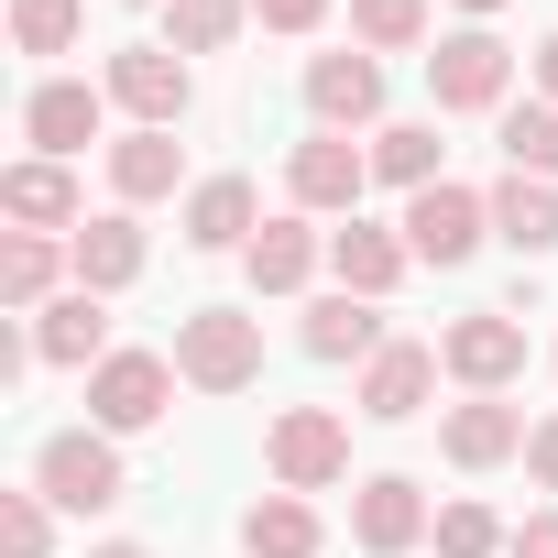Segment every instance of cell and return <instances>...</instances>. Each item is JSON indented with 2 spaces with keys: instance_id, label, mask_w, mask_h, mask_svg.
Wrapping results in <instances>:
<instances>
[{
  "instance_id": "1",
  "label": "cell",
  "mask_w": 558,
  "mask_h": 558,
  "mask_svg": "<svg viewBox=\"0 0 558 558\" xmlns=\"http://www.w3.org/2000/svg\"><path fill=\"white\" fill-rule=\"evenodd\" d=\"M514 66H525V56H514L493 23H460V34H438V56H427V99H438L449 121H482V110L504 121V110H514Z\"/></svg>"
},
{
  "instance_id": "2",
  "label": "cell",
  "mask_w": 558,
  "mask_h": 558,
  "mask_svg": "<svg viewBox=\"0 0 558 558\" xmlns=\"http://www.w3.org/2000/svg\"><path fill=\"white\" fill-rule=\"evenodd\" d=\"M175 384L186 395H252L263 384V318L252 307H186L175 318Z\"/></svg>"
},
{
  "instance_id": "3",
  "label": "cell",
  "mask_w": 558,
  "mask_h": 558,
  "mask_svg": "<svg viewBox=\"0 0 558 558\" xmlns=\"http://www.w3.org/2000/svg\"><path fill=\"white\" fill-rule=\"evenodd\" d=\"M34 493H45L56 514H110V504H132L121 438H110V427H56V438L34 449Z\"/></svg>"
},
{
  "instance_id": "4",
  "label": "cell",
  "mask_w": 558,
  "mask_h": 558,
  "mask_svg": "<svg viewBox=\"0 0 558 558\" xmlns=\"http://www.w3.org/2000/svg\"><path fill=\"white\" fill-rule=\"evenodd\" d=\"M263 471H274V493H329V482H351V416L340 405H286L263 427Z\"/></svg>"
},
{
  "instance_id": "5",
  "label": "cell",
  "mask_w": 558,
  "mask_h": 558,
  "mask_svg": "<svg viewBox=\"0 0 558 558\" xmlns=\"http://www.w3.org/2000/svg\"><path fill=\"white\" fill-rule=\"evenodd\" d=\"M99 88H110V110H132V132H175L197 110V66L175 45H110Z\"/></svg>"
},
{
  "instance_id": "6",
  "label": "cell",
  "mask_w": 558,
  "mask_h": 558,
  "mask_svg": "<svg viewBox=\"0 0 558 558\" xmlns=\"http://www.w3.org/2000/svg\"><path fill=\"white\" fill-rule=\"evenodd\" d=\"M165 405H175V351H110L88 373V427H110V438L165 427Z\"/></svg>"
},
{
  "instance_id": "7",
  "label": "cell",
  "mask_w": 558,
  "mask_h": 558,
  "mask_svg": "<svg viewBox=\"0 0 558 558\" xmlns=\"http://www.w3.org/2000/svg\"><path fill=\"white\" fill-rule=\"evenodd\" d=\"M362 186H373V143H351V132H307L286 154V197L307 219H362Z\"/></svg>"
},
{
  "instance_id": "8",
  "label": "cell",
  "mask_w": 558,
  "mask_h": 558,
  "mask_svg": "<svg viewBox=\"0 0 558 558\" xmlns=\"http://www.w3.org/2000/svg\"><path fill=\"white\" fill-rule=\"evenodd\" d=\"M395 230H405V252H416V263H438V274H449V263H471V252L493 241V197L438 175V186H416V197H405V219H395Z\"/></svg>"
},
{
  "instance_id": "9",
  "label": "cell",
  "mask_w": 558,
  "mask_h": 558,
  "mask_svg": "<svg viewBox=\"0 0 558 558\" xmlns=\"http://www.w3.org/2000/svg\"><path fill=\"white\" fill-rule=\"evenodd\" d=\"M438 362H449L460 395H504V384L525 373V318H514V307H471V318L438 329Z\"/></svg>"
},
{
  "instance_id": "10",
  "label": "cell",
  "mask_w": 558,
  "mask_h": 558,
  "mask_svg": "<svg viewBox=\"0 0 558 558\" xmlns=\"http://www.w3.org/2000/svg\"><path fill=\"white\" fill-rule=\"evenodd\" d=\"M307 132H384V56H307Z\"/></svg>"
},
{
  "instance_id": "11",
  "label": "cell",
  "mask_w": 558,
  "mask_h": 558,
  "mask_svg": "<svg viewBox=\"0 0 558 558\" xmlns=\"http://www.w3.org/2000/svg\"><path fill=\"white\" fill-rule=\"evenodd\" d=\"M438 340H384L373 362H362V384H351V405L373 416V427H405V416H427V395H438Z\"/></svg>"
},
{
  "instance_id": "12",
  "label": "cell",
  "mask_w": 558,
  "mask_h": 558,
  "mask_svg": "<svg viewBox=\"0 0 558 558\" xmlns=\"http://www.w3.org/2000/svg\"><path fill=\"white\" fill-rule=\"evenodd\" d=\"M525 405L514 395H460L449 416H438V460L449 471H504V460H525Z\"/></svg>"
},
{
  "instance_id": "13",
  "label": "cell",
  "mask_w": 558,
  "mask_h": 558,
  "mask_svg": "<svg viewBox=\"0 0 558 558\" xmlns=\"http://www.w3.org/2000/svg\"><path fill=\"white\" fill-rule=\"evenodd\" d=\"M427 493H416V471H373V482H351V547L362 558H405V547H427Z\"/></svg>"
},
{
  "instance_id": "14",
  "label": "cell",
  "mask_w": 558,
  "mask_h": 558,
  "mask_svg": "<svg viewBox=\"0 0 558 558\" xmlns=\"http://www.w3.org/2000/svg\"><path fill=\"white\" fill-rule=\"evenodd\" d=\"M0 219H12V230H34V241H77L88 230V197H77V175L56 165V154H23L12 175H0Z\"/></svg>"
},
{
  "instance_id": "15",
  "label": "cell",
  "mask_w": 558,
  "mask_h": 558,
  "mask_svg": "<svg viewBox=\"0 0 558 558\" xmlns=\"http://www.w3.org/2000/svg\"><path fill=\"white\" fill-rule=\"evenodd\" d=\"M99 121H110V88H88V77H45V88L23 99V143L56 154V165H77V154L99 143Z\"/></svg>"
},
{
  "instance_id": "16",
  "label": "cell",
  "mask_w": 558,
  "mask_h": 558,
  "mask_svg": "<svg viewBox=\"0 0 558 558\" xmlns=\"http://www.w3.org/2000/svg\"><path fill=\"white\" fill-rule=\"evenodd\" d=\"M175 230H186V252H252V230H263L252 175H197L186 208H175Z\"/></svg>"
},
{
  "instance_id": "17",
  "label": "cell",
  "mask_w": 558,
  "mask_h": 558,
  "mask_svg": "<svg viewBox=\"0 0 558 558\" xmlns=\"http://www.w3.org/2000/svg\"><path fill=\"white\" fill-rule=\"evenodd\" d=\"M34 362H45V373H99V362H110V296L66 286V296L34 318Z\"/></svg>"
},
{
  "instance_id": "18",
  "label": "cell",
  "mask_w": 558,
  "mask_h": 558,
  "mask_svg": "<svg viewBox=\"0 0 558 558\" xmlns=\"http://www.w3.org/2000/svg\"><path fill=\"white\" fill-rule=\"evenodd\" d=\"M329 274H340L351 296L384 307L405 274H416V252H405V230H384V219H340V230H329Z\"/></svg>"
},
{
  "instance_id": "19",
  "label": "cell",
  "mask_w": 558,
  "mask_h": 558,
  "mask_svg": "<svg viewBox=\"0 0 558 558\" xmlns=\"http://www.w3.org/2000/svg\"><path fill=\"white\" fill-rule=\"evenodd\" d=\"M329 263V241L307 230V208H286V219H263L252 230V252H241V274H252V296H296L307 274Z\"/></svg>"
},
{
  "instance_id": "20",
  "label": "cell",
  "mask_w": 558,
  "mask_h": 558,
  "mask_svg": "<svg viewBox=\"0 0 558 558\" xmlns=\"http://www.w3.org/2000/svg\"><path fill=\"white\" fill-rule=\"evenodd\" d=\"M66 263H77V286H88V296L143 286V219H132V208H99V219L66 241Z\"/></svg>"
},
{
  "instance_id": "21",
  "label": "cell",
  "mask_w": 558,
  "mask_h": 558,
  "mask_svg": "<svg viewBox=\"0 0 558 558\" xmlns=\"http://www.w3.org/2000/svg\"><path fill=\"white\" fill-rule=\"evenodd\" d=\"M296 340H307V362H373V351H384L395 329H384V307H373V296L329 286V296L307 307V329H296Z\"/></svg>"
},
{
  "instance_id": "22",
  "label": "cell",
  "mask_w": 558,
  "mask_h": 558,
  "mask_svg": "<svg viewBox=\"0 0 558 558\" xmlns=\"http://www.w3.org/2000/svg\"><path fill=\"white\" fill-rule=\"evenodd\" d=\"M186 186V143L175 132H121L110 143V197L121 208H154V197H175Z\"/></svg>"
},
{
  "instance_id": "23",
  "label": "cell",
  "mask_w": 558,
  "mask_h": 558,
  "mask_svg": "<svg viewBox=\"0 0 558 558\" xmlns=\"http://www.w3.org/2000/svg\"><path fill=\"white\" fill-rule=\"evenodd\" d=\"M493 241L525 252V263H547V252H558V186L504 165V186H493Z\"/></svg>"
},
{
  "instance_id": "24",
  "label": "cell",
  "mask_w": 558,
  "mask_h": 558,
  "mask_svg": "<svg viewBox=\"0 0 558 558\" xmlns=\"http://www.w3.org/2000/svg\"><path fill=\"white\" fill-rule=\"evenodd\" d=\"M241 558H329L318 504H307V493H263V504L241 514Z\"/></svg>"
},
{
  "instance_id": "25",
  "label": "cell",
  "mask_w": 558,
  "mask_h": 558,
  "mask_svg": "<svg viewBox=\"0 0 558 558\" xmlns=\"http://www.w3.org/2000/svg\"><path fill=\"white\" fill-rule=\"evenodd\" d=\"M241 23H252V0H165V45H175L186 66H197V56H230Z\"/></svg>"
},
{
  "instance_id": "26",
  "label": "cell",
  "mask_w": 558,
  "mask_h": 558,
  "mask_svg": "<svg viewBox=\"0 0 558 558\" xmlns=\"http://www.w3.org/2000/svg\"><path fill=\"white\" fill-rule=\"evenodd\" d=\"M438 154H449V143H438V121H384V132H373V175H384V186H405V197H416V186H438Z\"/></svg>"
},
{
  "instance_id": "27",
  "label": "cell",
  "mask_w": 558,
  "mask_h": 558,
  "mask_svg": "<svg viewBox=\"0 0 558 558\" xmlns=\"http://www.w3.org/2000/svg\"><path fill=\"white\" fill-rule=\"evenodd\" d=\"M438 23H427V0H351V45L362 56H416Z\"/></svg>"
},
{
  "instance_id": "28",
  "label": "cell",
  "mask_w": 558,
  "mask_h": 558,
  "mask_svg": "<svg viewBox=\"0 0 558 558\" xmlns=\"http://www.w3.org/2000/svg\"><path fill=\"white\" fill-rule=\"evenodd\" d=\"M504 165L558 186V99H514V110H504Z\"/></svg>"
},
{
  "instance_id": "29",
  "label": "cell",
  "mask_w": 558,
  "mask_h": 558,
  "mask_svg": "<svg viewBox=\"0 0 558 558\" xmlns=\"http://www.w3.org/2000/svg\"><path fill=\"white\" fill-rule=\"evenodd\" d=\"M88 0H12V56H77Z\"/></svg>"
},
{
  "instance_id": "30",
  "label": "cell",
  "mask_w": 558,
  "mask_h": 558,
  "mask_svg": "<svg viewBox=\"0 0 558 558\" xmlns=\"http://www.w3.org/2000/svg\"><path fill=\"white\" fill-rule=\"evenodd\" d=\"M427 536H438V558H504V547H514V525H493V504H471V493H460V504H438V525H427Z\"/></svg>"
},
{
  "instance_id": "31",
  "label": "cell",
  "mask_w": 558,
  "mask_h": 558,
  "mask_svg": "<svg viewBox=\"0 0 558 558\" xmlns=\"http://www.w3.org/2000/svg\"><path fill=\"white\" fill-rule=\"evenodd\" d=\"M0 558H56V504L23 482V493H0Z\"/></svg>"
},
{
  "instance_id": "32",
  "label": "cell",
  "mask_w": 558,
  "mask_h": 558,
  "mask_svg": "<svg viewBox=\"0 0 558 558\" xmlns=\"http://www.w3.org/2000/svg\"><path fill=\"white\" fill-rule=\"evenodd\" d=\"M329 12H340V0H252V23H263V34H286V45H296V34H318Z\"/></svg>"
},
{
  "instance_id": "33",
  "label": "cell",
  "mask_w": 558,
  "mask_h": 558,
  "mask_svg": "<svg viewBox=\"0 0 558 558\" xmlns=\"http://www.w3.org/2000/svg\"><path fill=\"white\" fill-rule=\"evenodd\" d=\"M504 558H558V504H536V514L514 525V547H504Z\"/></svg>"
},
{
  "instance_id": "34",
  "label": "cell",
  "mask_w": 558,
  "mask_h": 558,
  "mask_svg": "<svg viewBox=\"0 0 558 558\" xmlns=\"http://www.w3.org/2000/svg\"><path fill=\"white\" fill-rule=\"evenodd\" d=\"M525 471H536V493L558 504V416H536V438H525Z\"/></svg>"
},
{
  "instance_id": "35",
  "label": "cell",
  "mask_w": 558,
  "mask_h": 558,
  "mask_svg": "<svg viewBox=\"0 0 558 558\" xmlns=\"http://www.w3.org/2000/svg\"><path fill=\"white\" fill-rule=\"evenodd\" d=\"M525 77H536V99H558V34H547V45L525 56Z\"/></svg>"
},
{
  "instance_id": "36",
  "label": "cell",
  "mask_w": 558,
  "mask_h": 558,
  "mask_svg": "<svg viewBox=\"0 0 558 558\" xmlns=\"http://www.w3.org/2000/svg\"><path fill=\"white\" fill-rule=\"evenodd\" d=\"M88 558H154V547H143V536H110V547H88Z\"/></svg>"
},
{
  "instance_id": "37",
  "label": "cell",
  "mask_w": 558,
  "mask_h": 558,
  "mask_svg": "<svg viewBox=\"0 0 558 558\" xmlns=\"http://www.w3.org/2000/svg\"><path fill=\"white\" fill-rule=\"evenodd\" d=\"M460 12H471V23H493V12H504V0H460Z\"/></svg>"
},
{
  "instance_id": "38",
  "label": "cell",
  "mask_w": 558,
  "mask_h": 558,
  "mask_svg": "<svg viewBox=\"0 0 558 558\" xmlns=\"http://www.w3.org/2000/svg\"><path fill=\"white\" fill-rule=\"evenodd\" d=\"M132 12H143V0H132Z\"/></svg>"
}]
</instances>
